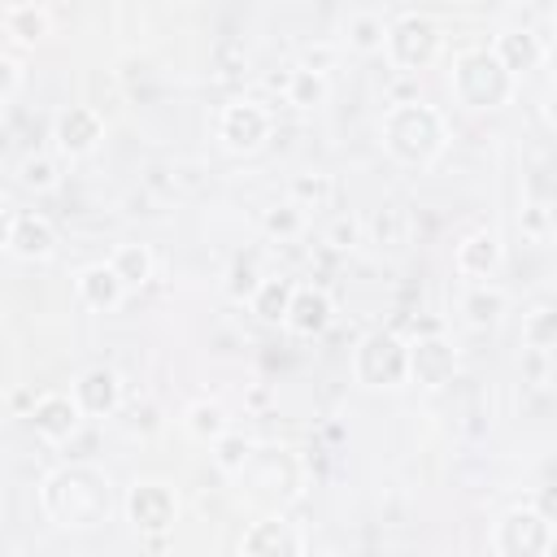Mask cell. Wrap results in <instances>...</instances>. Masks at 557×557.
<instances>
[{
  "label": "cell",
  "instance_id": "21",
  "mask_svg": "<svg viewBox=\"0 0 557 557\" xmlns=\"http://www.w3.org/2000/svg\"><path fill=\"white\" fill-rule=\"evenodd\" d=\"M183 426H187L191 440H200V444H218V440L231 431V413H226L222 400L200 396V400H191V405L183 409Z\"/></svg>",
  "mask_w": 557,
  "mask_h": 557
},
{
  "label": "cell",
  "instance_id": "17",
  "mask_svg": "<svg viewBox=\"0 0 557 557\" xmlns=\"http://www.w3.org/2000/svg\"><path fill=\"white\" fill-rule=\"evenodd\" d=\"M492 57L518 78V74H531L544 57H548V44H544V35L540 30H531V26H500L496 35H492Z\"/></svg>",
  "mask_w": 557,
  "mask_h": 557
},
{
  "label": "cell",
  "instance_id": "5",
  "mask_svg": "<svg viewBox=\"0 0 557 557\" xmlns=\"http://www.w3.org/2000/svg\"><path fill=\"white\" fill-rule=\"evenodd\" d=\"M352 374L361 387H400L409 383V339L379 326L366 331L352 348Z\"/></svg>",
  "mask_w": 557,
  "mask_h": 557
},
{
  "label": "cell",
  "instance_id": "1",
  "mask_svg": "<svg viewBox=\"0 0 557 557\" xmlns=\"http://www.w3.org/2000/svg\"><path fill=\"white\" fill-rule=\"evenodd\" d=\"M39 505H44V513L57 527L83 531V527H96V522L109 518V509H113V483L96 466H61V470H52L44 479Z\"/></svg>",
  "mask_w": 557,
  "mask_h": 557
},
{
  "label": "cell",
  "instance_id": "18",
  "mask_svg": "<svg viewBox=\"0 0 557 557\" xmlns=\"http://www.w3.org/2000/svg\"><path fill=\"white\" fill-rule=\"evenodd\" d=\"M9 252L17 261H48L57 252V226L44 213H13V222H9Z\"/></svg>",
  "mask_w": 557,
  "mask_h": 557
},
{
  "label": "cell",
  "instance_id": "12",
  "mask_svg": "<svg viewBox=\"0 0 557 557\" xmlns=\"http://www.w3.org/2000/svg\"><path fill=\"white\" fill-rule=\"evenodd\" d=\"M239 557H305V535L283 513H261L239 535Z\"/></svg>",
  "mask_w": 557,
  "mask_h": 557
},
{
  "label": "cell",
  "instance_id": "30",
  "mask_svg": "<svg viewBox=\"0 0 557 557\" xmlns=\"http://www.w3.org/2000/svg\"><path fill=\"white\" fill-rule=\"evenodd\" d=\"M57 178H61V165H57V157H48V152H26V157L17 161V183L30 187V191H52Z\"/></svg>",
  "mask_w": 557,
  "mask_h": 557
},
{
  "label": "cell",
  "instance_id": "14",
  "mask_svg": "<svg viewBox=\"0 0 557 557\" xmlns=\"http://www.w3.org/2000/svg\"><path fill=\"white\" fill-rule=\"evenodd\" d=\"M500 261H505V244H500V231H492V226L466 231L461 244H457V252H453L457 274L470 278V283H492L496 270H500Z\"/></svg>",
  "mask_w": 557,
  "mask_h": 557
},
{
  "label": "cell",
  "instance_id": "10",
  "mask_svg": "<svg viewBox=\"0 0 557 557\" xmlns=\"http://www.w3.org/2000/svg\"><path fill=\"white\" fill-rule=\"evenodd\" d=\"M457 370H461V357H457V344L448 335L431 331V335L409 339V383L440 392L457 379Z\"/></svg>",
  "mask_w": 557,
  "mask_h": 557
},
{
  "label": "cell",
  "instance_id": "26",
  "mask_svg": "<svg viewBox=\"0 0 557 557\" xmlns=\"http://www.w3.org/2000/svg\"><path fill=\"white\" fill-rule=\"evenodd\" d=\"M287 300H292V278H283V274H265V278L257 283V292L248 296V309H252L261 322H283Z\"/></svg>",
  "mask_w": 557,
  "mask_h": 557
},
{
  "label": "cell",
  "instance_id": "38",
  "mask_svg": "<svg viewBox=\"0 0 557 557\" xmlns=\"http://www.w3.org/2000/svg\"><path fill=\"white\" fill-rule=\"evenodd\" d=\"M0 522H4V509H0Z\"/></svg>",
  "mask_w": 557,
  "mask_h": 557
},
{
  "label": "cell",
  "instance_id": "22",
  "mask_svg": "<svg viewBox=\"0 0 557 557\" xmlns=\"http://www.w3.org/2000/svg\"><path fill=\"white\" fill-rule=\"evenodd\" d=\"M278 91H283V100L287 104H296V109H318L322 100H326V91H331V83H326V74H318V70H309V65H287V74H283V83H278Z\"/></svg>",
  "mask_w": 557,
  "mask_h": 557
},
{
  "label": "cell",
  "instance_id": "6",
  "mask_svg": "<svg viewBox=\"0 0 557 557\" xmlns=\"http://www.w3.org/2000/svg\"><path fill=\"white\" fill-rule=\"evenodd\" d=\"M496 557H548L553 553V518L535 505H509L492 522Z\"/></svg>",
  "mask_w": 557,
  "mask_h": 557
},
{
  "label": "cell",
  "instance_id": "16",
  "mask_svg": "<svg viewBox=\"0 0 557 557\" xmlns=\"http://www.w3.org/2000/svg\"><path fill=\"white\" fill-rule=\"evenodd\" d=\"M70 396L83 409V418H113L122 409V374L113 366H87L74 379Z\"/></svg>",
  "mask_w": 557,
  "mask_h": 557
},
{
  "label": "cell",
  "instance_id": "9",
  "mask_svg": "<svg viewBox=\"0 0 557 557\" xmlns=\"http://www.w3.org/2000/svg\"><path fill=\"white\" fill-rule=\"evenodd\" d=\"M126 518L139 535L161 540L178 518V496L165 479H135L126 487Z\"/></svg>",
  "mask_w": 557,
  "mask_h": 557
},
{
  "label": "cell",
  "instance_id": "7",
  "mask_svg": "<svg viewBox=\"0 0 557 557\" xmlns=\"http://www.w3.org/2000/svg\"><path fill=\"white\" fill-rule=\"evenodd\" d=\"M383 52L396 70H426L440 57V26L426 13H396L383 35Z\"/></svg>",
  "mask_w": 557,
  "mask_h": 557
},
{
  "label": "cell",
  "instance_id": "4",
  "mask_svg": "<svg viewBox=\"0 0 557 557\" xmlns=\"http://www.w3.org/2000/svg\"><path fill=\"white\" fill-rule=\"evenodd\" d=\"M235 479H239V487H244L252 500L274 505V513H278V505H287V500L300 496V487H305V466H300V457H296L287 444H252V453H248V461L235 470Z\"/></svg>",
  "mask_w": 557,
  "mask_h": 557
},
{
  "label": "cell",
  "instance_id": "2",
  "mask_svg": "<svg viewBox=\"0 0 557 557\" xmlns=\"http://www.w3.org/2000/svg\"><path fill=\"white\" fill-rule=\"evenodd\" d=\"M379 139L392 161L422 170V165L440 161V152L448 148V122L426 100H396L379 117Z\"/></svg>",
  "mask_w": 557,
  "mask_h": 557
},
{
  "label": "cell",
  "instance_id": "28",
  "mask_svg": "<svg viewBox=\"0 0 557 557\" xmlns=\"http://www.w3.org/2000/svg\"><path fill=\"white\" fill-rule=\"evenodd\" d=\"M553 344H557V313H553V305L527 309V318H522V348L527 352H553Z\"/></svg>",
  "mask_w": 557,
  "mask_h": 557
},
{
  "label": "cell",
  "instance_id": "8",
  "mask_svg": "<svg viewBox=\"0 0 557 557\" xmlns=\"http://www.w3.org/2000/svg\"><path fill=\"white\" fill-rule=\"evenodd\" d=\"M274 135V113L257 100V96H235L222 104L218 113V139L226 152H257L265 148V139Z\"/></svg>",
  "mask_w": 557,
  "mask_h": 557
},
{
  "label": "cell",
  "instance_id": "23",
  "mask_svg": "<svg viewBox=\"0 0 557 557\" xmlns=\"http://www.w3.org/2000/svg\"><path fill=\"white\" fill-rule=\"evenodd\" d=\"M339 30H344V44H348L352 52H383V35H387L383 13H374V9H352Z\"/></svg>",
  "mask_w": 557,
  "mask_h": 557
},
{
  "label": "cell",
  "instance_id": "35",
  "mask_svg": "<svg viewBox=\"0 0 557 557\" xmlns=\"http://www.w3.org/2000/svg\"><path fill=\"white\" fill-rule=\"evenodd\" d=\"M548 357H553V352H527V348H522V374H527L535 387H548V379H553V374H548Z\"/></svg>",
  "mask_w": 557,
  "mask_h": 557
},
{
  "label": "cell",
  "instance_id": "20",
  "mask_svg": "<svg viewBox=\"0 0 557 557\" xmlns=\"http://www.w3.org/2000/svg\"><path fill=\"white\" fill-rule=\"evenodd\" d=\"M505 309H509V296H505V287H496V283H470L466 296H461V318H466L474 331L496 326V322L505 318Z\"/></svg>",
  "mask_w": 557,
  "mask_h": 557
},
{
  "label": "cell",
  "instance_id": "15",
  "mask_svg": "<svg viewBox=\"0 0 557 557\" xmlns=\"http://www.w3.org/2000/svg\"><path fill=\"white\" fill-rule=\"evenodd\" d=\"M26 418H30L35 435L48 440V444H65V440H74L78 426H83V409L74 405L70 392H39V396L30 400V413H26Z\"/></svg>",
  "mask_w": 557,
  "mask_h": 557
},
{
  "label": "cell",
  "instance_id": "11",
  "mask_svg": "<svg viewBox=\"0 0 557 557\" xmlns=\"http://www.w3.org/2000/svg\"><path fill=\"white\" fill-rule=\"evenodd\" d=\"M104 139V117L96 104H65L57 117H52V144L61 157H91Z\"/></svg>",
  "mask_w": 557,
  "mask_h": 557
},
{
  "label": "cell",
  "instance_id": "34",
  "mask_svg": "<svg viewBox=\"0 0 557 557\" xmlns=\"http://www.w3.org/2000/svg\"><path fill=\"white\" fill-rule=\"evenodd\" d=\"M357 235H361V222H357V218H335L331 231H326V244H331V248H352Z\"/></svg>",
  "mask_w": 557,
  "mask_h": 557
},
{
  "label": "cell",
  "instance_id": "29",
  "mask_svg": "<svg viewBox=\"0 0 557 557\" xmlns=\"http://www.w3.org/2000/svg\"><path fill=\"white\" fill-rule=\"evenodd\" d=\"M305 222H309V213H305L300 205H292V200H278V205H270V209L261 213V231H265L270 239H296V235L305 231Z\"/></svg>",
  "mask_w": 557,
  "mask_h": 557
},
{
  "label": "cell",
  "instance_id": "27",
  "mask_svg": "<svg viewBox=\"0 0 557 557\" xmlns=\"http://www.w3.org/2000/svg\"><path fill=\"white\" fill-rule=\"evenodd\" d=\"M287 200L300 205L305 213H309V209H326V205L335 200V178H331V174H318V170H313V174H296L292 187H287Z\"/></svg>",
  "mask_w": 557,
  "mask_h": 557
},
{
  "label": "cell",
  "instance_id": "25",
  "mask_svg": "<svg viewBox=\"0 0 557 557\" xmlns=\"http://www.w3.org/2000/svg\"><path fill=\"white\" fill-rule=\"evenodd\" d=\"M4 30L17 39V44H39L48 30H52V13L44 4H9L4 9Z\"/></svg>",
  "mask_w": 557,
  "mask_h": 557
},
{
  "label": "cell",
  "instance_id": "19",
  "mask_svg": "<svg viewBox=\"0 0 557 557\" xmlns=\"http://www.w3.org/2000/svg\"><path fill=\"white\" fill-rule=\"evenodd\" d=\"M74 292H78V300H83L91 313H113V309L126 300V287H122V278L113 274L109 261L83 265V270L74 274Z\"/></svg>",
  "mask_w": 557,
  "mask_h": 557
},
{
  "label": "cell",
  "instance_id": "13",
  "mask_svg": "<svg viewBox=\"0 0 557 557\" xmlns=\"http://www.w3.org/2000/svg\"><path fill=\"white\" fill-rule=\"evenodd\" d=\"M335 322V300L326 287L318 283H292V300H287V313H283V326L300 339H318L326 326Z\"/></svg>",
  "mask_w": 557,
  "mask_h": 557
},
{
  "label": "cell",
  "instance_id": "33",
  "mask_svg": "<svg viewBox=\"0 0 557 557\" xmlns=\"http://www.w3.org/2000/svg\"><path fill=\"white\" fill-rule=\"evenodd\" d=\"M522 235H527L531 244H548V239H553V209H548L544 200H535V205L522 209Z\"/></svg>",
  "mask_w": 557,
  "mask_h": 557
},
{
  "label": "cell",
  "instance_id": "31",
  "mask_svg": "<svg viewBox=\"0 0 557 557\" xmlns=\"http://www.w3.org/2000/svg\"><path fill=\"white\" fill-rule=\"evenodd\" d=\"M261 278H265V270H261L252 257H235L231 270H226V296H231V300H248Z\"/></svg>",
  "mask_w": 557,
  "mask_h": 557
},
{
  "label": "cell",
  "instance_id": "32",
  "mask_svg": "<svg viewBox=\"0 0 557 557\" xmlns=\"http://www.w3.org/2000/svg\"><path fill=\"white\" fill-rule=\"evenodd\" d=\"M252 444H257V440H248V435H235V431H226V435H222L218 444H209V448H213V461H218V470L235 479V470H239V466L248 461Z\"/></svg>",
  "mask_w": 557,
  "mask_h": 557
},
{
  "label": "cell",
  "instance_id": "36",
  "mask_svg": "<svg viewBox=\"0 0 557 557\" xmlns=\"http://www.w3.org/2000/svg\"><path fill=\"white\" fill-rule=\"evenodd\" d=\"M17 87H22V65H17L9 52H0V104H4Z\"/></svg>",
  "mask_w": 557,
  "mask_h": 557
},
{
  "label": "cell",
  "instance_id": "24",
  "mask_svg": "<svg viewBox=\"0 0 557 557\" xmlns=\"http://www.w3.org/2000/svg\"><path fill=\"white\" fill-rule=\"evenodd\" d=\"M109 265H113V274L122 278V287L131 292V287H144V283L152 278L157 257H152V248H148V244H117V248H113V257H109Z\"/></svg>",
  "mask_w": 557,
  "mask_h": 557
},
{
  "label": "cell",
  "instance_id": "3",
  "mask_svg": "<svg viewBox=\"0 0 557 557\" xmlns=\"http://www.w3.org/2000/svg\"><path fill=\"white\" fill-rule=\"evenodd\" d=\"M513 87L518 78L492 57L487 44H474V48H461L448 65V91L461 109H474V113H487V109H500L513 100Z\"/></svg>",
  "mask_w": 557,
  "mask_h": 557
},
{
  "label": "cell",
  "instance_id": "37",
  "mask_svg": "<svg viewBox=\"0 0 557 557\" xmlns=\"http://www.w3.org/2000/svg\"><path fill=\"white\" fill-rule=\"evenodd\" d=\"M9 222H13V213L0 205V252H9Z\"/></svg>",
  "mask_w": 557,
  "mask_h": 557
}]
</instances>
